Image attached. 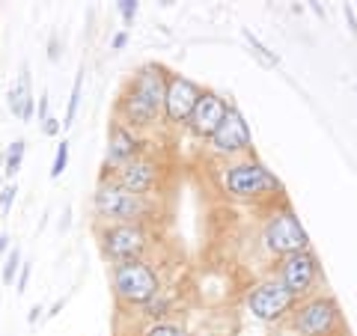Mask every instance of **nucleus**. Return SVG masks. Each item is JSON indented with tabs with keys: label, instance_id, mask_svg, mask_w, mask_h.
Returning a JSON list of instances; mask_svg holds the SVG:
<instances>
[{
	"label": "nucleus",
	"instance_id": "12",
	"mask_svg": "<svg viewBox=\"0 0 357 336\" xmlns=\"http://www.w3.org/2000/svg\"><path fill=\"white\" fill-rule=\"evenodd\" d=\"M102 178H110V182H116L119 188H126L128 194L149 197V194H155V190L161 188V182H164V167H161L158 158H152L149 152H140L137 158H131L126 167H119L116 173L102 176Z\"/></svg>",
	"mask_w": 357,
	"mask_h": 336
},
{
	"label": "nucleus",
	"instance_id": "20",
	"mask_svg": "<svg viewBox=\"0 0 357 336\" xmlns=\"http://www.w3.org/2000/svg\"><path fill=\"white\" fill-rule=\"evenodd\" d=\"M241 36H244V42H248V45H250V48H253L256 54H259V60H262L265 66H277V63H280V57H277V54H274L271 48H268V45H262L259 39H256L250 30H244Z\"/></svg>",
	"mask_w": 357,
	"mask_h": 336
},
{
	"label": "nucleus",
	"instance_id": "28",
	"mask_svg": "<svg viewBox=\"0 0 357 336\" xmlns=\"http://www.w3.org/2000/svg\"><path fill=\"white\" fill-rule=\"evenodd\" d=\"M342 15H345V21H349L351 33L357 36V15H354V6H351V3H345V6H342Z\"/></svg>",
	"mask_w": 357,
	"mask_h": 336
},
{
	"label": "nucleus",
	"instance_id": "8",
	"mask_svg": "<svg viewBox=\"0 0 357 336\" xmlns=\"http://www.w3.org/2000/svg\"><path fill=\"white\" fill-rule=\"evenodd\" d=\"M203 149H206V155H208L211 161H220V164L250 155V149H253V134H250L248 119H244V114H241L236 105H229L227 116H223L218 131L203 143Z\"/></svg>",
	"mask_w": 357,
	"mask_h": 336
},
{
	"label": "nucleus",
	"instance_id": "25",
	"mask_svg": "<svg viewBox=\"0 0 357 336\" xmlns=\"http://www.w3.org/2000/svg\"><path fill=\"white\" fill-rule=\"evenodd\" d=\"M30 262H21V268H18V283H15V289H18V295L21 292H24V289H27V283H30Z\"/></svg>",
	"mask_w": 357,
	"mask_h": 336
},
{
	"label": "nucleus",
	"instance_id": "15",
	"mask_svg": "<svg viewBox=\"0 0 357 336\" xmlns=\"http://www.w3.org/2000/svg\"><path fill=\"white\" fill-rule=\"evenodd\" d=\"M9 110H13V116H18L21 122H30L33 119V110H36V98H33L27 63L21 66L18 81L13 84V89H9Z\"/></svg>",
	"mask_w": 357,
	"mask_h": 336
},
{
	"label": "nucleus",
	"instance_id": "6",
	"mask_svg": "<svg viewBox=\"0 0 357 336\" xmlns=\"http://www.w3.org/2000/svg\"><path fill=\"white\" fill-rule=\"evenodd\" d=\"M286 324L298 336H340L345 328L337 298L325 292H316L304 300H298V307L286 319Z\"/></svg>",
	"mask_w": 357,
	"mask_h": 336
},
{
	"label": "nucleus",
	"instance_id": "32",
	"mask_svg": "<svg viewBox=\"0 0 357 336\" xmlns=\"http://www.w3.org/2000/svg\"><path fill=\"white\" fill-rule=\"evenodd\" d=\"M6 244H9V241H6V235L0 232V250H6Z\"/></svg>",
	"mask_w": 357,
	"mask_h": 336
},
{
	"label": "nucleus",
	"instance_id": "17",
	"mask_svg": "<svg viewBox=\"0 0 357 336\" xmlns=\"http://www.w3.org/2000/svg\"><path fill=\"white\" fill-rule=\"evenodd\" d=\"M24 149H27L24 140H13V146L3 152V176L13 178V176L21 170V161H24Z\"/></svg>",
	"mask_w": 357,
	"mask_h": 336
},
{
	"label": "nucleus",
	"instance_id": "26",
	"mask_svg": "<svg viewBox=\"0 0 357 336\" xmlns=\"http://www.w3.org/2000/svg\"><path fill=\"white\" fill-rule=\"evenodd\" d=\"M60 128H63V125H60V119H54V116H48V119L42 122V131L48 134V137H57V134H60Z\"/></svg>",
	"mask_w": 357,
	"mask_h": 336
},
{
	"label": "nucleus",
	"instance_id": "23",
	"mask_svg": "<svg viewBox=\"0 0 357 336\" xmlns=\"http://www.w3.org/2000/svg\"><path fill=\"white\" fill-rule=\"evenodd\" d=\"M119 15H122V24L126 27H131L134 24V18H137V9H140V3L137 0H119Z\"/></svg>",
	"mask_w": 357,
	"mask_h": 336
},
{
	"label": "nucleus",
	"instance_id": "19",
	"mask_svg": "<svg viewBox=\"0 0 357 336\" xmlns=\"http://www.w3.org/2000/svg\"><path fill=\"white\" fill-rule=\"evenodd\" d=\"M140 336H188V330L176 321H152L140 330Z\"/></svg>",
	"mask_w": 357,
	"mask_h": 336
},
{
	"label": "nucleus",
	"instance_id": "14",
	"mask_svg": "<svg viewBox=\"0 0 357 336\" xmlns=\"http://www.w3.org/2000/svg\"><path fill=\"white\" fill-rule=\"evenodd\" d=\"M227 110H229V102L220 93H215V89H203V96H199V102L194 107L191 119H188L185 131L191 134L197 143H206L211 134L218 131L223 116H227Z\"/></svg>",
	"mask_w": 357,
	"mask_h": 336
},
{
	"label": "nucleus",
	"instance_id": "10",
	"mask_svg": "<svg viewBox=\"0 0 357 336\" xmlns=\"http://www.w3.org/2000/svg\"><path fill=\"white\" fill-rule=\"evenodd\" d=\"M244 307L262 324H286V319L298 307V298L289 295L274 277H265L244 292Z\"/></svg>",
	"mask_w": 357,
	"mask_h": 336
},
{
	"label": "nucleus",
	"instance_id": "18",
	"mask_svg": "<svg viewBox=\"0 0 357 336\" xmlns=\"http://www.w3.org/2000/svg\"><path fill=\"white\" fill-rule=\"evenodd\" d=\"M81 86H84V66L75 77V86H72V98H69V110H66V119H63V128H72L75 125V116H77V107H81Z\"/></svg>",
	"mask_w": 357,
	"mask_h": 336
},
{
	"label": "nucleus",
	"instance_id": "22",
	"mask_svg": "<svg viewBox=\"0 0 357 336\" xmlns=\"http://www.w3.org/2000/svg\"><path fill=\"white\" fill-rule=\"evenodd\" d=\"M18 268H21V250L13 247V253H9V259H6V268H3V286H13Z\"/></svg>",
	"mask_w": 357,
	"mask_h": 336
},
{
	"label": "nucleus",
	"instance_id": "13",
	"mask_svg": "<svg viewBox=\"0 0 357 336\" xmlns=\"http://www.w3.org/2000/svg\"><path fill=\"white\" fill-rule=\"evenodd\" d=\"M140 152H146V140H143L137 131H131L114 119L107 128V149H105V164H102L105 176L116 173L119 167H126L131 158H137Z\"/></svg>",
	"mask_w": 357,
	"mask_h": 336
},
{
	"label": "nucleus",
	"instance_id": "31",
	"mask_svg": "<svg viewBox=\"0 0 357 336\" xmlns=\"http://www.w3.org/2000/svg\"><path fill=\"white\" fill-rule=\"evenodd\" d=\"M307 6H312V13H316L319 18H325V6H321V3H316V0H312V3H307Z\"/></svg>",
	"mask_w": 357,
	"mask_h": 336
},
{
	"label": "nucleus",
	"instance_id": "27",
	"mask_svg": "<svg viewBox=\"0 0 357 336\" xmlns=\"http://www.w3.org/2000/svg\"><path fill=\"white\" fill-rule=\"evenodd\" d=\"M126 45H128V30H119L116 36L110 39V48H114V51H122V48H126Z\"/></svg>",
	"mask_w": 357,
	"mask_h": 336
},
{
	"label": "nucleus",
	"instance_id": "1",
	"mask_svg": "<svg viewBox=\"0 0 357 336\" xmlns=\"http://www.w3.org/2000/svg\"><path fill=\"white\" fill-rule=\"evenodd\" d=\"M170 69L164 63H143L137 72L131 75V81L122 89L116 102V122H122L131 131H149L161 122L164 116V89Z\"/></svg>",
	"mask_w": 357,
	"mask_h": 336
},
{
	"label": "nucleus",
	"instance_id": "30",
	"mask_svg": "<svg viewBox=\"0 0 357 336\" xmlns=\"http://www.w3.org/2000/svg\"><path fill=\"white\" fill-rule=\"evenodd\" d=\"M39 319H42V307H33V310H30V316H27V321H30V324H36Z\"/></svg>",
	"mask_w": 357,
	"mask_h": 336
},
{
	"label": "nucleus",
	"instance_id": "7",
	"mask_svg": "<svg viewBox=\"0 0 357 336\" xmlns=\"http://www.w3.org/2000/svg\"><path fill=\"white\" fill-rule=\"evenodd\" d=\"M98 247L114 265L143 259L152 247V235L143 223H102L96 229Z\"/></svg>",
	"mask_w": 357,
	"mask_h": 336
},
{
	"label": "nucleus",
	"instance_id": "11",
	"mask_svg": "<svg viewBox=\"0 0 357 336\" xmlns=\"http://www.w3.org/2000/svg\"><path fill=\"white\" fill-rule=\"evenodd\" d=\"M203 84H197L194 77H185L178 72H170L167 77V89H164V116L161 122L170 128H185L188 119H191L194 107L203 96Z\"/></svg>",
	"mask_w": 357,
	"mask_h": 336
},
{
	"label": "nucleus",
	"instance_id": "16",
	"mask_svg": "<svg viewBox=\"0 0 357 336\" xmlns=\"http://www.w3.org/2000/svg\"><path fill=\"white\" fill-rule=\"evenodd\" d=\"M173 307H176V300H173V295L170 292H161L155 295L149 304H143L140 307V312H143V319H146V324H152V321H170V316H173Z\"/></svg>",
	"mask_w": 357,
	"mask_h": 336
},
{
	"label": "nucleus",
	"instance_id": "4",
	"mask_svg": "<svg viewBox=\"0 0 357 336\" xmlns=\"http://www.w3.org/2000/svg\"><path fill=\"white\" fill-rule=\"evenodd\" d=\"M89 206H93V215L98 220H107V223H143L146 227L158 215L152 197L128 194L126 188H119L110 178H102L96 185L93 197H89Z\"/></svg>",
	"mask_w": 357,
	"mask_h": 336
},
{
	"label": "nucleus",
	"instance_id": "3",
	"mask_svg": "<svg viewBox=\"0 0 357 336\" xmlns=\"http://www.w3.org/2000/svg\"><path fill=\"white\" fill-rule=\"evenodd\" d=\"M259 244L274 262L283 259V256L310 250V235L301 223L298 211L289 206V199H277V206L268 208L259 229Z\"/></svg>",
	"mask_w": 357,
	"mask_h": 336
},
{
	"label": "nucleus",
	"instance_id": "29",
	"mask_svg": "<svg viewBox=\"0 0 357 336\" xmlns=\"http://www.w3.org/2000/svg\"><path fill=\"white\" fill-rule=\"evenodd\" d=\"M48 119V93H42L39 96V122Z\"/></svg>",
	"mask_w": 357,
	"mask_h": 336
},
{
	"label": "nucleus",
	"instance_id": "9",
	"mask_svg": "<svg viewBox=\"0 0 357 336\" xmlns=\"http://www.w3.org/2000/svg\"><path fill=\"white\" fill-rule=\"evenodd\" d=\"M271 277L292 298L304 300L310 295H316L319 280H321V262H319V256L312 253V247H310V250H301V253H292V256L277 259Z\"/></svg>",
	"mask_w": 357,
	"mask_h": 336
},
{
	"label": "nucleus",
	"instance_id": "21",
	"mask_svg": "<svg viewBox=\"0 0 357 336\" xmlns=\"http://www.w3.org/2000/svg\"><path fill=\"white\" fill-rule=\"evenodd\" d=\"M69 167V140H60L57 155H54V164H51V178H60Z\"/></svg>",
	"mask_w": 357,
	"mask_h": 336
},
{
	"label": "nucleus",
	"instance_id": "33",
	"mask_svg": "<svg viewBox=\"0 0 357 336\" xmlns=\"http://www.w3.org/2000/svg\"><path fill=\"white\" fill-rule=\"evenodd\" d=\"M354 77H357V75H354Z\"/></svg>",
	"mask_w": 357,
	"mask_h": 336
},
{
	"label": "nucleus",
	"instance_id": "24",
	"mask_svg": "<svg viewBox=\"0 0 357 336\" xmlns=\"http://www.w3.org/2000/svg\"><path fill=\"white\" fill-rule=\"evenodd\" d=\"M15 194H18V188H15V182H13V185H6L3 190H0V208H3V211H9V206H13V199H15Z\"/></svg>",
	"mask_w": 357,
	"mask_h": 336
},
{
	"label": "nucleus",
	"instance_id": "2",
	"mask_svg": "<svg viewBox=\"0 0 357 336\" xmlns=\"http://www.w3.org/2000/svg\"><path fill=\"white\" fill-rule=\"evenodd\" d=\"M218 185L223 197L236 199V203H262V199L271 197L274 199L283 197V182L256 155H244V158L220 164Z\"/></svg>",
	"mask_w": 357,
	"mask_h": 336
},
{
	"label": "nucleus",
	"instance_id": "5",
	"mask_svg": "<svg viewBox=\"0 0 357 336\" xmlns=\"http://www.w3.org/2000/svg\"><path fill=\"white\" fill-rule=\"evenodd\" d=\"M110 289H114V298L119 307L140 310L161 292V274L146 259L119 262V265H110Z\"/></svg>",
	"mask_w": 357,
	"mask_h": 336
}]
</instances>
